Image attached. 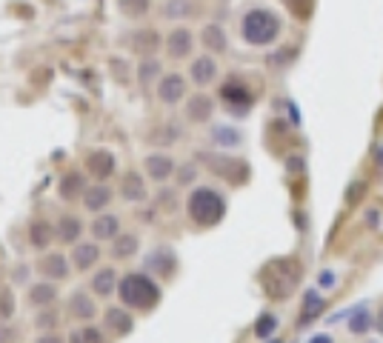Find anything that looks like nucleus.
I'll use <instances>...</instances> for the list:
<instances>
[{"mask_svg":"<svg viewBox=\"0 0 383 343\" xmlns=\"http://www.w3.org/2000/svg\"><path fill=\"white\" fill-rule=\"evenodd\" d=\"M117 283H120V280H117V272L106 266V269H100V272L92 278V292L100 295V297H112V295L117 292Z\"/></svg>","mask_w":383,"mask_h":343,"instance_id":"20","label":"nucleus"},{"mask_svg":"<svg viewBox=\"0 0 383 343\" xmlns=\"http://www.w3.org/2000/svg\"><path fill=\"white\" fill-rule=\"evenodd\" d=\"M80 232H83V223H80L78 215H63L58 221V238L63 243H78L80 241Z\"/></svg>","mask_w":383,"mask_h":343,"instance_id":"24","label":"nucleus"},{"mask_svg":"<svg viewBox=\"0 0 383 343\" xmlns=\"http://www.w3.org/2000/svg\"><path fill=\"white\" fill-rule=\"evenodd\" d=\"M120 195H123V201H129V204L146 201V181L137 175V172H126L123 181H120Z\"/></svg>","mask_w":383,"mask_h":343,"instance_id":"17","label":"nucleus"},{"mask_svg":"<svg viewBox=\"0 0 383 343\" xmlns=\"http://www.w3.org/2000/svg\"><path fill=\"white\" fill-rule=\"evenodd\" d=\"M269 343H283V340H272V337H269Z\"/></svg>","mask_w":383,"mask_h":343,"instance_id":"46","label":"nucleus"},{"mask_svg":"<svg viewBox=\"0 0 383 343\" xmlns=\"http://www.w3.org/2000/svg\"><path fill=\"white\" fill-rule=\"evenodd\" d=\"M212 140L218 146H238L241 143V132L232 129V126H215L212 129Z\"/></svg>","mask_w":383,"mask_h":343,"instance_id":"28","label":"nucleus"},{"mask_svg":"<svg viewBox=\"0 0 383 343\" xmlns=\"http://www.w3.org/2000/svg\"><path fill=\"white\" fill-rule=\"evenodd\" d=\"M120 9L129 18H143L149 12V0H120Z\"/></svg>","mask_w":383,"mask_h":343,"instance_id":"32","label":"nucleus"},{"mask_svg":"<svg viewBox=\"0 0 383 343\" xmlns=\"http://www.w3.org/2000/svg\"><path fill=\"white\" fill-rule=\"evenodd\" d=\"M186 212H189V221L195 226L212 229L226 215V198L212 186H198V189H192V195L186 198Z\"/></svg>","mask_w":383,"mask_h":343,"instance_id":"1","label":"nucleus"},{"mask_svg":"<svg viewBox=\"0 0 383 343\" xmlns=\"http://www.w3.org/2000/svg\"><path fill=\"white\" fill-rule=\"evenodd\" d=\"M346 326H349V332H352L355 337H366V334L374 329V315H372L369 309H355V312L349 315Z\"/></svg>","mask_w":383,"mask_h":343,"instance_id":"22","label":"nucleus"},{"mask_svg":"<svg viewBox=\"0 0 383 343\" xmlns=\"http://www.w3.org/2000/svg\"><path fill=\"white\" fill-rule=\"evenodd\" d=\"M35 343H63V337H61V334L52 329V332H43L41 337H35Z\"/></svg>","mask_w":383,"mask_h":343,"instance_id":"40","label":"nucleus"},{"mask_svg":"<svg viewBox=\"0 0 383 343\" xmlns=\"http://www.w3.org/2000/svg\"><path fill=\"white\" fill-rule=\"evenodd\" d=\"M186 95V80L183 75H163L160 83H157V97L166 103V106H174L180 103Z\"/></svg>","mask_w":383,"mask_h":343,"instance_id":"7","label":"nucleus"},{"mask_svg":"<svg viewBox=\"0 0 383 343\" xmlns=\"http://www.w3.org/2000/svg\"><path fill=\"white\" fill-rule=\"evenodd\" d=\"M195 178H198V169L192 166V163H186V166H180V169H177V184H180V186L195 184Z\"/></svg>","mask_w":383,"mask_h":343,"instance_id":"35","label":"nucleus"},{"mask_svg":"<svg viewBox=\"0 0 383 343\" xmlns=\"http://www.w3.org/2000/svg\"><path fill=\"white\" fill-rule=\"evenodd\" d=\"M201 41H204V46L209 49V52H215V55H221V52H226V32L221 29V26H206L204 32H201Z\"/></svg>","mask_w":383,"mask_h":343,"instance_id":"25","label":"nucleus"},{"mask_svg":"<svg viewBox=\"0 0 383 343\" xmlns=\"http://www.w3.org/2000/svg\"><path fill=\"white\" fill-rule=\"evenodd\" d=\"M137 249H140L137 235H117V238H115V246H112V255H115L117 260H126V258H132Z\"/></svg>","mask_w":383,"mask_h":343,"instance_id":"26","label":"nucleus"},{"mask_svg":"<svg viewBox=\"0 0 383 343\" xmlns=\"http://www.w3.org/2000/svg\"><path fill=\"white\" fill-rule=\"evenodd\" d=\"M189 78H192V83H195V86H209V83H215V78H218V63H215V58L204 55V58H198V60H192Z\"/></svg>","mask_w":383,"mask_h":343,"instance_id":"9","label":"nucleus"},{"mask_svg":"<svg viewBox=\"0 0 383 343\" xmlns=\"http://www.w3.org/2000/svg\"><path fill=\"white\" fill-rule=\"evenodd\" d=\"M143 166H146V175L152 178V181H157V184H163V181H169L174 172H177V166H174V160L169 157V154H160V152H154V154H149L146 160H143Z\"/></svg>","mask_w":383,"mask_h":343,"instance_id":"6","label":"nucleus"},{"mask_svg":"<svg viewBox=\"0 0 383 343\" xmlns=\"http://www.w3.org/2000/svg\"><path fill=\"white\" fill-rule=\"evenodd\" d=\"M72 260L66 258V255H61V252H49V255H43L41 260H38V272L46 278V280H66L69 278V272H72V266H69Z\"/></svg>","mask_w":383,"mask_h":343,"instance_id":"4","label":"nucleus"},{"mask_svg":"<svg viewBox=\"0 0 383 343\" xmlns=\"http://www.w3.org/2000/svg\"><path fill=\"white\" fill-rule=\"evenodd\" d=\"M83 337H86V343H103V334H100V329H95V326L83 329Z\"/></svg>","mask_w":383,"mask_h":343,"instance_id":"39","label":"nucleus"},{"mask_svg":"<svg viewBox=\"0 0 383 343\" xmlns=\"http://www.w3.org/2000/svg\"><path fill=\"white\" fill-rule=\"evenodd\" d=\"M26 300H29V306H41V309L49 306V303H55V300H58V286H55V280L35 283V286L29 289Z\"/></svg>","mask_w":383,"mask_h":343,"instance_id":"19","label":"nucleus"},{"mask_svg":"<svg viewBox=\"0 0 383 343\" xmlns=\"http://www.w3.org/2000/svg\"><path fill=\"white\" fill-rule=\"evenodd\" d=\"M69 343H86V337H83V332H72V340Z\"/></svg>","mask_w":383,"mask_h":343,"instance_id":"44","label":"nucleus"},{"mask_svg":"<svg viewBox=\"0 0 383 343\" xmlns=\"http://www.w3.org/2000/svg\"><path fill=\"white\" fill-rule=\"evenodd\" d=\"M275 332H278V317L272 312H261V317L255 320V337L269 340Z\"/></svg>","mask_w":383,"mask_h":343,"instance_id":"27","label":"nucleus"},{"mask_svg":"<svg viewBox=\"0 0 383 343\" xmlns=\"http://www.w3.org/2000/svg\"><path fill=\"white\" fill-rule=\"evenodd\" d=\"M212 112H215V100L206 97V95H195V97H189V103H186V117L192 123H206L212 117Z\"/></svg>","mask_w":383,"mask_h":343,"instance_id":"14","label":"nucleus"},{"mask_svg":"<svg viewBox=\"0 0 383 343\" xmlns=\"http://www.w3.org/2000/svg\"><path fill=\"white\" fill-rule=\"evenodd\" d=\"M72 266L78 269V272H89L98 260H100V246L98 243H75V249H72Z\"/></svg>","mask_w":383,"mask_h":343,"instance_id":"11","label":"nucleus"},{"mask_svg":"<svg viewBox=\"0 0 383 343\" xmlns=\"http://www.w3.org/2000/svg\"><path fill=\"white\" fill-rule=\"evenodd\" d=\"M192 46H195V38H192L189 29H174V32L169 35V41H166V52H169V58H174V60L189 58V55H192Z\"/></svg>","mask_w":383,"mask_h":343,"instance_id":"13","label":"nucleus"},{"mask_svg":"<svg viewBox=\"0 0 383 343\" xmlns=\"http://www.w3.org/2000/svg\"><path fill=\"white\" fill-rule=\"evenodd\" d=\"M18 340V332L12 326H0V343H15Z\"/></svg>","mask_w":383,"mask_h":343,"instance_id":"38","label":"nucleus"},{"mask_svg":"<svg viewBox=\"0 0 383 343\" xmlns=\"http://www.w3.org/2000/svg\"><path fill=\"white\" fill-rule=\"evenodd\" d=\"M103 323H106V329H109L112 334H117V337H123V334H129V332L135 329V320H132V315H129L123 306H112V309H106Z\"/></svg>","mask_w":383,"mask_h":343,"instance_id":"12","label":"nucleus"},{"mask_svg":"<svg viewBox=\"0 0 383 343\" xmlns=\"http://www.w3.org/2000/svg\"><path fill=\"white\" fill-rule=\"evenodd\" d=\"M58 320H61L58 312H49V309H46V312H41V315L35 317V326H38V329H58Z\"/></svg>","mask_w":383,"mask_h":343,"instance_id":"36","label":"nucleus"},{"mask_svg":"<svg viewBox=\"0 0 383 343\" xmlns=\"http://www.w3.org/2000/svg\"><path fill=\"white\" fill-rule=\"evenodd\" d=\"M221 95H224V100L229 103L232 112H249L252 95H249V89H246L241 80H229V83L221 89Z\"/></svg>","mask_w":383,"mask_h":343,"instance_id":"10","label":"nucleus"},{"mask_svg":"<svg viewBox=\"0 0 383 343\" xmlns=\"http://www.w3.org/2000/svg\"><path fill=\"white\" fill-rule=\"evenodd\" d=\"M374 329H377V334L383 337V303H380V309L374 312Z\"/></svg>","mask_w":383,"mask_h":343,"instance_id":"42","label":"nucleus"},{"mask_svg":"<svg viewBox=\"0 0 383 343\" xmlns=\"http://www.w3.org/2000/svg\"><path fill=\"white\" fill-rule=\"evenodd\" d=\"M58 192H61L63 201H78V195L83 198V192H86L83 175H78V172H69V175H63L61 184H58Z\"/></svg>","mask_w":383,"mask_h":343,"instance_id":"23","label":"nucleus"},{"mask_svg":"<svg viewBox=\"0 0 383 343\" xmlns=\"http://www.w3.org/2000/svg\"><path fill=\"white\" fill-rule=\"evenodd\" d=\"M86 172H89V175H95L98 181L112 178V175H115V154L106 152V149L89 152V157H86Z\"/></svg>","mask_w":383,"mask_h":343,"instance_id":"5","label":"nucleus"},{"mask_svg":"<svg viewBox=\"0 0 383 343\" xmlns=\"http://www.w3.org/2000/svg\"><path fill=\"white\" fill-rule=\"evenodd\" d=\"M157 46H160L157 32H152V29H149V32H137V35H135V49H137L140 55H146V52L152 55Z\"/></svg>","mask_w":383,"mask_h":343,"instance_id":"29","label":"nucleus"},{"mask_svg":"<svg viewBox=\"0 0 383 343\" xmlns=\"http://www.w3.org/2000/svg\"><path fill=\"white\" fill-rule=\"evenodd\" d=\"M286 6H289L300 21H306V18L312 15V0H286Z\"/></svg>","mask_w":383,"mask_h":343,"instance_id":"34","label":"nucleus"},{"mask_svg":"<svg viewBox=\"0 0 383 343\" xmlns=\"http://www.w3.org/2000/svg\"><path fill=\"white\" fill-rule=\"evenodd\" d=\"M186 12H189L186 0H172V4H166V18H183Z\"/></svg>","mask_w":383,"mask_h":343,"instance_id":"37","label":"nucleus"},{"mask_svg":"<svg viewBox=\"0 0 383 343\" xmlns=\"http://www.w3.org/2000/svg\"><path fill=\"white\" fill-rule=\"evenodd\" d=\"M89 229L98 241H115L120 235V218L117 215H98Z\"/></svg>","mask_w":383,"mask_h":343,"instance_id":"18","label":"nucleus"},{"mask_svg":"<svg viewBox=\"0 0 383 343\" xmlns=\"http://www.w3.org/2000/svg\"><path fill=\"white\" fill-rule=\"evenodd\" d=\"M174 263L177 260H174V255L169 249H154V252L146 255V269L154 272V275H160V278L174 275Z\"/></svg>","mask_w":383,"mask_h":343,"instance_id":"15","label":"nucleus"},{"mask_svg":"<svg viewBox=\"0 0 383 343\" xmlns=\"http://www.w3.org/2000/svg\"><path fill=\"white\" fill-rule=\"evenodd\" d=\"M15 315V295L12 289H0V320H9Z\"/></svg>","mask_w":383,"mask_h":343,"instance_id":"33","label":"nucleus"},{"mask_svg":"<svg viewBox=\"0 0 383 343\" xmlns=\"http://www.w3.org/2000/svg\"><path fill=\"white\" fill-rule=\"evenodd\" d=\"M363 343H380V340H377V337H366Z\"/></svg>","mask_w":383,"mask_h":343,"instance_id":"45","label":"nucleus"},{"mask_svg":"<svg viewBox=\"0 0 383 343\" xmlns=\"http://www.w3.org/2000/svg\"><path fill=\"white\" fill-rule=\"evenodd\" d=\"M117 297L126 309L149 312L160 303V286L149 272H129L117 283Z\"/></svg>","mask_w":383,"mask_h":343,"instance_id":"2","label":"nucleus"},{"mask_svg":"<svg viewBox=\"0 0 383 343\" xmlns=\"http://www.w3.org/2000/svg\"><path fill=\"white\" fill-rule=\"evenodd\" d=\"M157 75H160V63H157V60H152V58L140 60V66H137V80H140L143 86H146V83H152Z\"/></svg>","mask_w":383,"mask_h":343,"instance_id":"31","label":"nucleus"},{"mask_svg":"<svg viewBox=\"0 0 383 343\" xmlns=\"http://www.w3.org/2000/svg\"><path fill=\"white\" fill-rule=\"evenodd\" d=\"M374 163L383 169V143H380V146H374Z\"/></svg>","mask_w":383,"mask_h":343,"instance_id":"43","label":"nucleus"},{"mask_svg":"<svg viewBox=\"0 0 383 343\" xmlns=\"http://www.w3.org/2000/svg\"><path fill=\"white\" fill-rule=\"evenodd\" d=\"M55 235H58V229L52 223H46V221H32L29 223V243L35 249H46Z\"/></svg>","mask_w":383,"mask_h":343,"instance_id":"21","label":"nucleus"},{"mask_svg":"<svg viewBox=\"0 0 383 343\" xmlns=\"http://www.w3.org/2000/svg\"><path fill=\"white\" fill-rule=\"evenodd\" d=\"M323 306H326V300H323L318 292H309V295H306V300H303V315H300V323H306L309 317H318Z\"/></svg>","mask_w":383,"mask_h":343,"instance_id":"30","label":"nucleus"},{"mask_svg":"<svg viewBox=\"0 0 383 343\" xmlns=\"http://www.w3.org/2000/svg\"><path fill=\"white\" fill-rule=\"evenodd\" d=\"M109 204H112V189H109L106 184L98 181L95 186H86V192H83V209H86V212L100 215Z\"/></svg>","mask_w":383,"mask_h":343,"instance_id":"8","label":"nucleus"},{"mask_svg":"<svg viewBox=\"0 0 383 343\" xmlns=\"http://www.w3.org/2000/svg\"><path fill=\"white\" fill-rule=\"evenodd\" d=\"M280 18L272 12V9H252L243 15L241 21V35L249 46H269L280 38Z\"/></svg>","mask_w":383,"mask_h":343,"instance_id":"3","label":"nucleus"},{"mask_svg":"<svg viewBox=\"0 0 383 343\" xmlns=\"http://www.w3.org/2000/svg\"><path fill=\"white\" fill-rule=\"evenodd\" d=\"M306 343H335V337H332V334H326V332H318V334H312Z\"/></svg>","mask_w":383,"mask_h":343,"instance_id":"41","label":"nucleus"},{"mask_svg":"<svg viewBox=\"0 0 383 343\" xmlns=\"http://www.w3.org/2000/svg\"><path fill=\"white\" fill-rule=\"evenodd\" d=\"M69 312H72V317H78V320H92L95 315H98V306H95V297L92 295H86V292H72L69 295Z\"/></svg>","mask_w":383,"mask_h":343,"instance_id":"16","label":"nucleus"}]
</instances>
